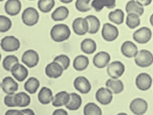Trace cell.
Returning a JSON list of instances; mask_svg holds the SVG:
<instances>
[{
	"instance_id": "6da1fadb",
	"label": "cell",
	"mask_w": 153,
	"mask_h": 115,
	"mask_svg": "<svg viewBox=\"0 0 153 115\" xmlns=\"http://www.w3.org/2000/svg\"><path fill=\"white\" fill-rule=\"evenodd\" d=\"M71 34V32L68 26L63 23L54 25L51 31L52 39L58 42L67 40L69 38Z\"/></svg>"
},
{
	"instance_id": "7a4b0ae2",
	"label": "cell",
	"mask_w": 153,
	"mask_h": 115,
	"mask_svg": "<svg viewBox=\"0 0 153 115\" xmlns=\"http://www.w3.org/2000/svg\"><path fill=\"white\" fill-rule=\"evenodd\" d=\"M40 15L35 8L29 7L25 9L22 14V19L24 24L27 26H33L39 21Z\"/></svg>"
},
{
	"instance_id": "3957f363",
	"label": "cell",
	"mask_w": 153,
	"mask_h": 115,
	"mask_svg": "<svg viewBox=\"0 0 153 115\" xmlns=\"http://www.w3.org/2000/svg\"><path fill=\"white\" fill-rule=\"evenodd\" d=\"M135 62L140 67H148L153 64V54L146 49L140 50L135 56Z\"/></svg>"
},
{
	"instance_id": "277c9868",
	"label": "cell",
	"mask_w": 153,
	"mask_h": 115,
	"mask_svg": "<svg viewBox=\"0 0 153 115\" xmlns=\"http://www.w3.org/2000/svg\"><path fill=\"white\" fill-rule=\"evenodd\" d=\"M1 46L4 51L13 52L19 49L20 43L18 39L14 36H7L1 40Z\"/></svg>"
},
{
	"instance_id": "5b68a950",
	"label": "cell",
	"mask_w": 153,
	"mask_h": 115,
	"mask_svg": "<svg viewBox=\"0 0 153 115\" xmlns=\"http://www.w3.org/2000/svg\"><path fill=\"white\" fill-rule=\"evenodd\" d=\"M151 30L147 27H143L136 30L133 34V38L139 44H144L148 43L152 38Z\"/></svg>"
},
{
	"instance_id": "8992f818",
	"label": "cell",
	"mask_w": 153,
	"mask_h": 115,
	"mask_svg": "<svg viewBox=\"0 0 153 115\" xmlns=\"http://www.w3.org/2000/svg\"><path fill=\"white\" fill-rule=\"evenodd\" d=\"M103 38L107 41H113L118 38L119 31L118 28L110 23L103 24L102 30Z\"/></svg>"
},
{
	"instance_id": "52a82bcc",
	"label": "cell",
	"mask_w": 153,
	"mask_h": 115,
	"mask_svg": "<svg viewBox=\"0 0 153 115\" xmlns=\"http://www.w3.org/2000/svg\"><path fill=\"white\" fill-rule=\"evenodd\" d=\"M124 65L120 61H115L108 66L107 72L109 76L112 79H118L125 72Z\"/></svg>"
},
{
	"instance_id": "ba28073f",
	"label": "cell",
	"mask_w": 153,
	"mask_h": 115,
	"mask_svg": "<svg viewBox=\"0 0 153 115\" xmlns=\"http://www.w3.org/2000/svg\"><path fill=\"white\" fill-rule=\"evenodd\" d=\"M148 107L147 102L141 98L134 99L131 102L129 106L131 112L137 115L145 114L147 111Z\"/></svg>"
},
{
	"instance_id": "9c48e42d",
	"label": "cell",
	"mask_w": 153,
	"mask_h": 115,
	"mask_svg": "<svg viewBox=\"0 0 153 115\" xmlns=\"http://www.w3.org/2000/svg\"><path fill=\"white\" fill-rule=\"evenodd\" d=\"M39 61V55L33 49L27 50L22 55V62L29 68L36 66Z\"/></svg>"
},
{
	"instance_id": "30bf717a",
	"label": "cell",
	"mask_w": 153,
	"mask_h": 115,
	"mask_svg": "<svg viewBox=\"0 0 153 115\" xmlns=\"http://www.w3.org/2000/svg\"><path fill=\"white\" fill-rule=\"evenodd\" d=\"M152 82V77L146 73H141L136 77V86L140 90L146 91L150 89Z\"/></svg>"
},
{
	"instance_id": "8fae6325",
	"label": "cell",
	"mask_w": 153,
	"mask_h": 115,
	"mask_svg": "<svg viewBox=\"0 0 153 115\" xmlns=\"http://www.w3.org/2000/svg\"><path fill=\"white\" fill-rule=\"evenodd\" d=\"M97 100L103 105L110 104L113 99V93L109 88L102 87L96 93Z\"/></svg>"
},
{
	"instance_id": "7c38bea8",
	"label": "cell",
	"mask_w": 153,
	"mask_h": 115,
	"mask_svg": "<svg viewBox=\"0 0 153 115\" xmlns=\"http://www.w3.org/2000/svg\"><path fill=\"white\" fill-rule=\"evenodd\" d=\"M72 28L75 33L82 36L88 32V23L85 18H77L72 23Z\"/></svg>"
},
{
	"instance_id": "4fadbf2b",
	"label": "cell",
	"mask_w": 153,
	"mask_h": 115,
	"mask_svg": "<svg viewBox=\"0 0 153 115\" xmlns=\"http://www.w3.org/2000/svg\"><path fill=\"white\" fill-rule=\"evenodd\" d=\"M64 70L61 65L58 62L53 61L47 65L45 67V72L48 77L57 78L61 76Z\"/></svg>"
},
{
	"instance_id": "5bb4252c",
	"label": "cell",
	"mask_w": 153,
	"mask_h": 115,
	"mask_svg": "<svg viewBox=\"0 0 153 115\" xmlns=\"http://www.w3.org/2000/svg\"><path fill=\"white\" fill-rule=\"evenodd\" d=\"M74 86L77 90L83 94L88 93L92 86L88 80L85 76H79L74 80Z\"/></svg>"
},
{
	"instance_id": "9a60e30c",
	"label": "cell",
	"mask_w": 153,
	"mask_h": 115,
	"mask_svg": "<svg viewBox=\"0 0 153 115\" xmlns=\"http://www.w3.org/2000/svg\"><path fill=\"white\" fill-rule=\"evenodd\" d=\"M111 59V56L109 53L105 51H101L94 56L93 63L97 68H104L108 65Z\"/></svg>"
},
{
	"instance_id": "2e32d148",
	"label": "cell",
	"mask_w": 153,
	"mask_h": 115,
	"mask_svg": "<svg viewBox=\"0 0 153 115\" xmlns=\"http://www.w3.org/2000/svg\"><path fill=\"white\" fill-rule=\"evenodd\" d=\"M10 72L16 79L19 82L25 81L28 75V70L19 63L12 66Z\"/></svg>"
},
{
	"instance_id": "e0dca14e",
	"label": "cell",
	"mask_w": 153,
	"mask_h": 115,
	"mask_svg": "<svg viewBox=\"0 0 153 115\" xmlns=\"http://www.w3.org/2000/svg\"><path fill=\"white\" fill-rule=\"evenodd\" d=\"M22 4L19 0H7L5 4L6 13L10 16H16L21 11Z\"/></svg>"
},
{
	"instance_id": "ac0fdd59",
	"label": "cell",
	"mask_w": 153,
	"mask_h": 115,
	"mask_svg": "<svg viewBox=\"0 0 153 115\" xmlns=\"http://www.w3.org/2000/svg\"><path fill=\"white\" fill-rule=\"evenodd\" d=\"M123 55L128 58H135L138 52L137 47L131 41H126L123 43L121 47Z\"/></svg>"
},
{
	"instance_id": "d6986e66",
	"label": "cell",
	"mask_w": 153,
	"mask_h": 115,
	"mask_svg": "<svg viewBox=\"0 0 153 115\" xmlns=\"http://www.w3.org/2000/svg\"><path fill=\"white\" fill-rule=\"evenodd\" d=\"M1 87L5 93L11 94L15 93L18 90L19 84L12 77L7 76L2 80Z\"/></svg>"
},
{
	"instance_id": "ffe728a7",
	"label": "cell",
	"mask_w": 153,
	"mask_h": 115,
	"mask_svg": "<svg viewBox=\"0 0 153 115\" xmlns=\"http://www.w3.org/2000/svg\"><path fill=\"white\" fill-rule=\"evenodd\" d=\"M116 0H93L91 2L92 8L97 12H100L105 7L112 9L116 6Z\"/></svg>"
},
{
	"instance_id": "44dd1931",
	"label": "cell",
	"mask_w": 153,
	"mask_h": 115,
	"mask_svg": "<svg viewBox=\"0 0 153 115\" xmlns=\"http://www.w3.org/2000/svg\"><path fill=\"white\" fill-rule=\"evenodd\" d=\"M125 10L127 13H134L140 16H142L144 13V7L137 0H130L126 4Z\"/></svg>"
},
{
	"instance_id": "7402d4cb",
	"label": "cell",
	"mask_w": 153,
	"mask_h": 115,
	"mask_svg": "<svg viewBox=\"0 0 153 115\" xmlns=\"http://www.w3.org/2000/svg\"><path fill=\"white\" fill-rule=\"evenodd\" d=\"M70 99V95L65 91L60 92L57 93L52 100L53 106L55 107H62L66 105L69 102Z\"/></svg>"
},
{
	"instance_id": "603a6c76",
	"label": "cell",
	"mask_w": 153,
	"mask_h": 115,
	"mask_svg": "<svg viewBox=\"0 0 153 115\" xmlns=\"http://www.w3.org/2000/svg\"><path fill=\"white\" fill-rule=\"evenodd\" d=\"M105 85L114 94L121 93L124 90L123 83L118 79H109L106 81Z\"/></svg>"
},
{
	"instance_id": "cb8c5ba5",
	"label": "cell",
	"mask_w": 153,
	"mask_h": 115,
	"mask_svg": "<svg viewBox=\"0 0 153 115\" xmlns=\"http://www.w3.org/2000/svg\"><path fill=\"white\" fill-rule=\"evenodd\" d=\"M31 98L30 96L24 92L15 94L14 103L16 107H26L30 104Z\"/></svg>"
},
{
	"instance_id": "d4e9b609",
	"label": "cell",
	"mask_w": 153,
	"mask_h": 115,
	"mask_svg": "<svg viewBox=\"0 0 153 115\" xmlns=\"http://www.w3.org/2000/svg\"><path fill=\"white\" fill-rule=\"evenodd\" d=\"M53 97L51 90L46 87H42L38 94L39 102L43 105L49 104L52 101Z\"/></svg>"
},
{
	"instance_id": "484cf974",
	"label": "cell",
	"mask_w": 153,
	"mask_h": 115,
	"mask_svg": "<svg viewBox=\"0 0 153 115\" xmlns=\"http://www.w3.org/2000/svg\"><path fill=\"white\" fill-rule=\"evenodd\" d=\"M69 14V10L66 6H60L56 8L51 14V18L55 21L66 19Z\"/></svg>"
},
{
	"instance_id": "4316f807",
	"label": "cell",
	"mask_w": 153,
	"mask_h": 115,
	"mask_svg": "<svg viewBox=\"0 0 153 115\" xmlns=\"http://www.w3.org/2000/svg\"><path fill=\"white\" fill-rule=\"evenodd\" d=\"M70 99L69 102L65 105L69 110L75 111L79 109L81 107L82 100L80 95L75 93H70Z\"/></svg>"
},
{
	"instance_id": "83f0119b",
	"label": "cell",
	"mask_w": 153,
	"mask_h": 115,
	"mask_svg": "<svg viewBox=\"0 0 153 115\" xmlns=\"http://www.w3.org/2000/svg\"><path fill=\"white\" fill-rule=\"evenodd\" d=\"M88 23V32L94 34L97 33L100 28V20L96 16L93 15H88L85 17Z\"/></svg>"
},
{
	"instance_id": "f1b7e54d",
	"label": "cell",
	"mask_w": 153,
	"mask_h": 115,
	"mask_svg": "<svg viewBox=\"0 0 153 115\" xmlns=\"http://www.w3.org/2000/svg\"><path fill=\"white\" fill-rule=\"evenodd\" d=\"M89 64V59L87 57L83 55L78 56L73 61V66L77 71L85 70Z\"/></svg>"
},
{
	"instance_id": "f546056e",
	"label": "cell",
	"mask_w": 153,
	"mask_h": 115,
	"mask_svg": "<svg viewBox=\"0 0 153 115\" xmlns=\"http://www.w3.org/2000/svg\"><path fill=\"white\" fill-rule=\"evenodd\" d=\"M124 12L121 9H117L111 11L108 15L110 21L117 25L122 24L124 21Z\"/></svg>"
},
{
	"instance_id": "4dcf8cb0",
	"label": "cell",
	"mask_w": 153,
	"mask_h": 115,
	"mask_svg": "<svg viewBox=\"0 0 153 115\" xmlns=\"http://www.w3.org/2000/svg\"><path fill=\"white\" fill-rule=\"evenodd\" d=\"M81 49L83 52L86 54H92L97 49V44L95 41L91 39L87 38L81 42Z\"/></svg>"
},
{
	"instance_id": "1f68e13d",
	"label": "cell",
	"mask_w": 153,
	"mask_h": 115,
	"mask_svg": "<svg viewBox=\"0 0 153 115\" xmlns=\"http://www.w3.org/2000/svg\"><path fill=\"white\" fill-rule=\"evenodd\" d=\"M40 85V81L35 77H31L25 83V89L27 92L33 94L37 91Z\"/></svg>"
},
{
	"instance_id": "d6a6232c",
	"label": "cell",
	"mask_w": 153,
	"mask_h": 115,
	"mask_svg": "<svg viewBox=\"0 0 153 115\" xmlns=\"http://www.w3.org/2000/svg\"><path fill=\"white\" fill-rule=\"evenodd\" d=\"M140 17L139 15L136 13H128L126 17V25L131 29L136 28L140 25Z\"/></svg>"
},
{
	"instance_id": "836d02e7",
	"label": "cell",
	"mask_w": 153,
	"mask_h": 115,
	"mask_svg": "<svg viewBox=\"0 0 153 115\" xmlns=\"http://www.w3.org/2000/svg\"><path fill=\"white\" fill-rule=\"evenodd\" d=\"M84 113L85 115H102V112L96 103L89 102L84 107Z\"/></svg>"
},
{
	"instance_id": "e575fe53",
	"label": "cell",
	"mask_w": 153,
	"mask_h": 115,
	"mask_svg": "<svg viewBox=\"0 0 153 115\" xmlns=\"http://www.w3.org/2000/svg\"><path fill=\"white\" fill-rule=\"evenodd\" d=\"M55 0H39L38 7L40 10L44 13L50 12L55 6Z\"/></svg>"
},
{
	"instance_id": "d590c367",
	"label": "cell",
	"mask_w": 153,
	"mask_h": 115,
	"mask_svg": "<svg viewBox=\"0 0 153 115\" xmlns=\"http://www.w3.org/2000/svg\"><path fill=\"white\" fill-rule=\"evenodd\" d=\"M19 63V59L16 56L13 55H10L7 56L5 58L2 64L3 67L5 70L10 72L12 66Z\"/></svg>"
},
{
	"instance_id": "8d00e7d4",
	"label": "cell",
	"mask_w": 153,
	"mask_h": 115,
	"mask_svg": "<svg viewBox=\"0 0 153 115\" xmlns=\"http://www.w3.org/2000/svg\"><path fill=\"white\" fill-rule=\"evenodd\" d=\"M91 0H76L75 4L76 9L80 12H86L92 9Z\"/></svg>"
},
{
	"instance_id": "74e56055",
	"label": "cell",
	"mask_w": 153,
	"mask_h": 115,
	"mask_svg": "<svg viewBox=\"0 0 153 115\" xmlns=\"http://www.w3.org/2000/svg\"><path fill=\"white\" fill-rule=\"evenodd\" d=\"M12 22L7 16L1 15L0 16V31L6 32L11 28Z\"/></svg>"
},
{
	"instance_id": "f35d334b",
	"label": "cell",
	"mask_w": 153,
	"mask_h": 115,
	"mask_svg": "<svg viewBox=\"0 0 153 115\" xmlns=\"http://www.w3.org/2000/svg\"><path fill=\"white\" fill-rule=\"evenodd\" d=\"M53 61L58 62L61 65L64 70H67L70 64V59L67 55H60L56 57Z\"/></svg>"
},
{
	"instance_id": "ab89813d",
	"label": "cell",
	"mask_w": 153,
	"mask_h": 115,
	"mask_svg": "<svg viewBox=\"0 0 153 115\" xmlns=\"http://www.w3.org/2000/svg\"><path fill=\"white\" fill-rule=\"evenodd\" d=\"M15 93L7 94L4 99V102L6 106L9 107H16L14 103Z\"/></svg>"
},
{
	"instance_id": "60d3db41",
	"label": "cell",
	"mask_w": 153,
	"mask_h": 115,
	"mask_svg": "<svg viewBox=\"0 0 153 115\" xmlns=\"http://www.w3.org/2000/svg\"><path fill=\"white\" fill-rule=\"evenodd\" d=\"M5 114L6 115H22V113L21 110H9L6 112Z\"/></svg>"
},
{
	"instance_id": "b9f144b4",
	"label": "cell",
	"mask_w": 153,
	"mask_h": 115,
	"mask_svg": "<svg viewBox=\"0 0 153 115\" xmlns=\"http://www.w3.org/2000/svg\"><path fill=\"white\" fill-rule=\"evenodd\" d=\"M53 115H68L67 111L63 109H58L53 111Z\"/></svg>"
},
{
	"instance_id": "7bdbcfd3",
	"label": "cell",
	"mask_w": 153,
	"mask_h": 115,
	"mask_svg": "<svg viewBox=\"0 0 153 115\" xmlns=\"http://www.w3.org/2000/svg\"><path fill=\"white\" fill-rule=\"evenodd\" d=\"M140 4L143 6H147L151 4L153 0H137Z\"/></svg>"
},
{
	"instance_id": "ee69618b",
	"label": "cell",
	"mask_w": 153,
	"mask_h": 115,
	"mask_svg": "<svg viewBox=\"0 0 153 115\" xmlns=\"http://www.w3.org/2000/svg\"><path fill=\"white\" fill-rule=\"evenodd\" d=\"M22 115H35L34 112L31 109H25L22 110Z\"/></svg>"
},
{
	"instance_id": "f6af8a7d",
	"label": "cell",
	"mask_w": 153,
	"mask_h": 115,
	"mask_svg": "<svg viewBox=\"0 0 153 115\" xmlns=\"http://www.w3.org/2000/svg\"><path fill=\"white\" fill-rule=\"evenodd\" d=\"M61 2L65 4H69L72 2L73 0H59Z\"/></svg>"
},
{
	"instance_id": "bcb514c9",
	"label": "cell",
	"mask_w": 153,
	"mask_h": 115,
	"mask_svg": "<svg viewBox=\"0 0 153 115\" xmlns=\"http://www.w3.org/2000/svg\"><path fill=\"white\" fill-rule=\"evenodd\" d=\"M149 21H150V24L152 25V27H153V13H152L150 16Z\"/></svg>"
},
{
	"instance_id": "7dc6e473",
	"label": "cell",
	"mask_w": 153,
	"mask_h": 115,
	"mask_svg": "<svg viewBox=\"0 0 153 115\" xmlns=\"http://www.w3.org/2000/svg\"><path fill=\"white\" fill-rule=\"evenodd\" d=\"M1 1H4V0H0Z\"/></svg>"
},
{
	"instance_id": "c3c4849f",
	"label": "cell",
	"mask_w": 153,
	"mask_h": 115,
	"mask_svg": "<svg viewBox=\"0 0 153 115\" xmlns=\"http://www.w3.org/2000/svg\"><path fill=\"white\" fill-rule=\"evenodd\" d=\"M29 1H34V0H29Z\"/></svg>"
}]
</instances>
